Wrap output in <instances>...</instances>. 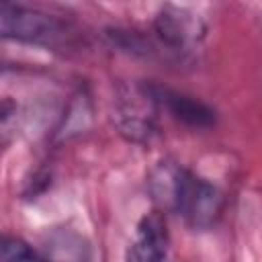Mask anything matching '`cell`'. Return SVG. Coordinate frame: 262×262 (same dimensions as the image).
Masks as SVG:
<instances>
[{
  "label": "cell",
  "mask_w": 262,
  "mask_h": 262,
  "mask_svg": "<svg viewBox=\"0 0 262 262\" xmlns=\"http://www.w3.org/2000/svg\"><path fill=\"white\" fill-rule=\"evenodd\" d=\"M160 211L178 213L194 229H211L223 215L225 196L207 178L174 162H160L147 178Z\"/></svg>",
  "instance_id": "cell-1"
},
{
  "label": "cell",
  "mask_w": 262,
  "mask_h": 262,
  "mask_svg": "<svg viewBox=\"0 0 262 262\" xmlns=\"http://www.w3.org/2000/svg\"><path fill=\"white\" fill-rule=\"evenodd\" d=\"M160 111L151 84L121 82L117 86L113 96V121L125 139L147 143L158 131Z\"/></svg>",
  "instance_id": "cell-2"
},
{
  "label": "cell",
  "mask_w": 262,
  "mask_h": 262,
  "mask_svg": "<svg viewBox=\"0 0 262 262\" xmlns=\"http://www.w3.org/2000/svg\"><path fill=\"white\" fill-rule=\"evenodd\" d=\"M0 29L2 35L8 39L45 47H57L68 43L72 33L70 27L57 16L10 2H4L0 8Z\"/></svg>",
  "instance_id": "cell-3"
},
{
  "label": "cell",
  "mask_w": 262,
  "mask_h": 262,
  "mask_svg": "<svg viewBox=\"0 0 262 262\" xmlns=\"http://www.w3.org/2000/svg\"><path fill=\"white\" fill-rule=\"evenodd\" d=\"M154 31L168 51L186 55L203 43L207 35V23L196 10L188 6L166 4L154 18Z\"/></svg>",
  "instance_id": "cell-4"
},
{
  "label": "cell",
  "mask_w": 262,
  "mask_h": 262,
  "mask_svg": "<svg viewBox=\"0 0 262 262\" xmlns=\"http://www.w3.org/2000/svg\"><path fill=\"white\" fill-rule=\"evenodd\" d=\"M168 225L164 213L151 211L141 217L135 227V235L125 252V262H164L168 254Z\"/></svg>",
  "instance_id": "cell-5"
},
{
  "label": "cell",
  "mask_w": 262,
  "mask_h": 262,
  "mask_svg": "<svg viewBox=\"0 0 262 262\" xmlns=\"http://www.w3.org/2000/svg\"><path fill=\"white\" fill-rule=\"evenodd\" d=\"M151 86H154V94L158 98L160 108L170 113L176 121H180L192 129H209L215 125V121H217L215 111L209 104H205L203 100L188 96L184 92L160 86V84H151Z\"/></svg>",
  "instance_id": "cell-6"
},
{
  "label": "cell",
  "mask_w": 262,
  "mask_h": 262,
  "mask_svg": "<svg viewBox=\"0 0 262 262\" xmlns=\"http://www.w3.org/2000/svg\"><path fill=\"white\" fill-rule=\"evenodd\" d=\"M2 262H45L35 256L20 239H6L2 246Z\"/></svg>",
  "instance_id": "cell-7"
}]
</instances>
